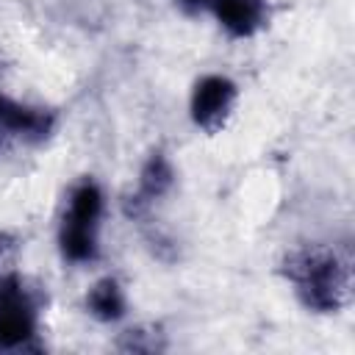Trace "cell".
<instances>
[{"mask_svg": "<svg viewBox=\"0 0 355 355\" xmlns=\"http://www.w3.org/2000/svg\"><path fill=\"white\" fill-rule=\"evenodd\" d=\"M286 277L294 283L300 300L322 313L338 311L347 302L349 269L324 247H305L286 258Z\"/></svg>", "mask_w": 355, "mask_h": 355, "instance_id": "cell-1", "label": "cell"}, {"mask_svg": "<svg viewBox=\"0 0 355 355\" xmlns=\"http://www.w3.org/2000/svg\"><path fill=\"white\" fill-rule=\"evenodd\" d=\"M103 214V191L97 183H80L69 197V211L61 225V252L75 263H89L97 258V222Z\"/></svg>", "mask_w": 355, "mask_h": 355, "instance_id": "cell-2", "label": "cell"}, {"mask_svg": "<svg viewBox=\"0 0 355 355\" xmlns=\"http://www.w3.org/2000/svg\"><path fill=\"white\" fill-rule=\"evenodd\" d=\"M36 333V311L22 288L19 277L8 275L0 280V347H25Z\"/></svg>", "mask_w": 355, "mask_h": 355, "instance_id": "cell-3", "label": "cell"}, {"mask_svg": "<svg viewBox=\"0 0 355 355\" xmlns=\"http://www.w3.org/2000/svg\"><path fill=\"white\" fill-rule=\"evenodd\" d=\"M236 83L225 75H205L197 80L194 94H191V119L202 130L214 133L225 125L233 103H236Z\"/></svg>", "mask_w": 355, "mask_h": 355, "instance_id": "cell-4", "label": "cell"}, {"mask_svg": "<svg viewBox=\"0 0 355 355\" xmlns=\"http://www.w3.org/2000/svg\"><path fill=\"white\" fill-rule=\"evenodd\" d=\"M222 28L236 36H252L266 22V0H211Z\"/></svg>", "mask_w": 355, "mask_h": 355, "instance_id": "cell-5", "label": "cell"}, {"mask_svg": "<svg viewBox=\"0 0 355 355\" xmlns=\"http://www.w3.org/2000/svg\"><path fill=\"white\" fill-rule=\"evenodd\" d=\"M0 128L8 130V133L39 141L53 130V114L42 111V108L19 105L8 97H0Z\"/></svg>", "mask_w": 355, "mask_h": 355, "instance_id": "cell-6", "label": "cell"}, {"mask_svg": "<svg viewBox=\"0 0 355 355\" xmlns=\"http://www.w3.org/2000/svg\"><path fill=\"white\" fill-rule=\"evenodd\" d=\"M86 308L100 322H116L125 313V294L114 277L97 280L86 294Z\"/></svg>", "mask_w": 355, "mask_h": 355, "instance_id": "cell-7", "label": "cell"}, {"mask_svg": "<svg viewBox=\"0 0 355 355\" xmlns=\"http://www.w3.org/2000/svg\"><path fill=\"white\" fill-rule=\"evenodd\" d=\"M172 178H175V175H172L169 161H166L161 153L150 155V161H147L144 169H141V180H139L136 202L144 205V202H150V200H158V197L172 186Z\"/></svg>", "mask_w": 355, "mask_h": 355, "instance_id": "cell-8", "label": "cell"}, {"mask_svg": "<svg viewBox=\"0 0 355 355\" xmlns=\"http://www.w3.org/2000/svg\"><path fill=\"white\" fill-rule=\"evenodd\" d=\"M186 8H200V6H205V3H211V0H180Z\"/></svg>", "mask_w": 355, "mask_h": 355, "instance_id": "cell-9", "label": "cell"}, {"mask_svg": "<svg viewBox=\"0 0 355 355\" xmlns=\"http://www.w3.org/2000/svg\"><path fill=\"white\" fill-rule=\"evenodd\" d=\"M0 130H3V128H0ZM0 139H3V133H0Z\"/></svg>", "mask_w": 355, "mask_h": 355, "instance_id": "cell-10", "label": "cell"}]
</instances>
